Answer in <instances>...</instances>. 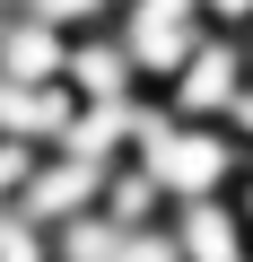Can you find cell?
Listing matches in <instances>:
<instances>
[{
    "mask_svg": "<svg viewBox=\"0 0 253 262\" xmlns=\"http://www.w3.org/2000/svg\"><path fill=\"white\" fill-rule=\"evenodd\" d=\"M0 262H53V236L18 210H0Z\"/></svg>",
    "mask_w": 253,
    "mask_h": 262,
    "instance_id": "obj_9",
    "label": "cell"
},
{
    "mask_svg": "<svg viewBox=\"0 0 253 262\" xmlns=\"http://www.w3.org/2000/svg\"><path fill=\"white\" fill-rule=\"evenodd\" d=\"M201 18L227 27V35H244V27H253V0H201Z\"/></svg>",
    "mask_w": 253,
    "mask_h": 262,
    "instance_id": "obj_11",
    "label": "cell"
},
{
    "mask_svg": "<svg viewBox=\"0 0 253 262\" xmlns=\"http://www.w3.org/2000/svg\"><path fill=\"white\" fill-rule=\"evenodd\" d=\"M166 236L183 262H253V236L236 219L227 192H201V201H166Z\"/></svg>",
    "mask_w": 253,
    "mask_h": 262,
    "instance_id": "obj_5",
    "label": "cell"
},
{
    "mask_svg": "<svg viewBox=\"0 0 253 262\" xmlns=\"http://www.w3.org/2000/svg\"><path fill=\"white\" fill-rule=\"evenodd\" d=\"M96 219H113V227H149V219H166V201H157V184H149L131 158H113V166H105V192H96Z\"/></svg>",
    "mask_w": 253,
    "mask_h": 262,
    "instance_id": "obj_8",
    "label": "cell"
},
{
    "mask_svg": "<svg viewBox=\"0 0 253 262\" xmlns=\"http://www.w3.org/2000/svg\"><path fill=\"white\" fill-rule=\"evenodd\" d=\"M61 122H70V88L61 79H0V140L53 149Z\"/></svg>",
    "mask_w": 253,
    "mask_h": 262,
    "instance_id": "obj_6",
    "label": "cell"
},
{
    "mask_svg": "<svg viewBox=\"0 0 253 262\" xmlns=\"http://www.w3.org/2000/svg\"><path fill=\"white\" fill-rule=\"evenodd\" d=\"M227 201H236V219H244V236H253V158H244V175L227 184Z\"/></svg>",
    "mask_w": 253,
    "mask_h": 262,
    "instance_id": "obj_13",
    "label": "cell"
},
{
    "mask_svg": "<svg viewBox=\"0 0 253 262\" xmlns=\"http://www.w3.org/2000/svg\"><path fill=\"white\" fill-rule=\"evenodd\" d=\"M227 131H236V149H244V158H253V88H244V96H236V114H227Z\"/></svg>",
    "mask_w": 253,
    "mask_h": 262,
    "instance_id": "obj_12",
    "label": "cell"
},
{
    "mask_svg": "<svg viewBox=\"0 0 253 262\" xmlns=\"http://www.w3.org/2000/svg\"><path fill=\"white\" fill-rule=\"evenodd\" d=\"M113 27V44L131 53V70H140V88H157L201 35H210V18H201V0H122V9L105 18Z\"/></svg>",
    "mask_w": 253,
    "mask_h": 262,
    "instance_id": "obj_3",
    "label": "cell"
},
{
    "mask_svg": "<svg viewBox=\"0 0 253 262\" xmlns=\"http://www.w3.org/2000/svg\"><path fill=\"white\" fill-rule=\"evenodd\" d=\"M236 44H244V70H253V27H244V35H236Z\"/></svg>",
    "mask_w": 253,
    "mask_h": 262,
    "instance_id": "obj_14",
    "label": "cell"
},
{
    "mask_svg": "<svg viewBox=\"0 0 253 262\" xmlns=\"http://www.w3.org/2000/svg\"><path fill=\"white\" fill-rule=\"evenodd\" d=\"M113 262H183V253H175L166 219H149V227H122V236H113Z\"/></svg>",
    "mask_w": 253,
    "mask_h": 262,
    "instance_id": "obj_10",
    "label": "cell"
},
{
    "mask_svg": "<svg viewBox=\"0 0 253 262\" xmlns=\"http://www.w3.org/2000/svg\"><path fill=\"white\" fill-rule=\"evenodd\" d=\"M61 53H70V35L53 18H35V9L0 18V79H61Z\"/></svg>",
    "mask_w": 253,
    "mask_h": 262,
    "instance_id": "obj_7",
    "label": "cell"
},
{
    "mask_svg": "<svg viewBox=\"0 0 253 262\" xmlns=\"http://www.w3.org/2000/svg\"><path fill=\"white\" fill-rule=\"evenodd\" d=\"M61 88H70V105H131V96H149L140 70H131V53L113 44V27L70 35V53H61Z\"/></svg>",
    "mask_w": 253,
    "mask_h": 262,
    "instance_id": "obj_4",
    "label": "cell"
},
{
    "mask_svg": "<svg viewBox=\"0 0 253 262\" xmlns=\"http://www.w3.org/2000/svg\"><path fill=\"white\" fill-rule=\"evenodd\" d=\"M131 166L157 184V201H201V192H227L244 175V149H236L227 122H175L149 88L140 131H131Z\"/></svg>",
    "mask_w": 253,
    "mask_h": 262,
    "instance_id": "obj_1",
    "label": "cell"
},
{
    "mask_svg": "<svg viewBox=\"0 0 253 262\" xmlns=\"http://www.w3.org/2000/svg\"><path fill=\"white\" fill-rule=\"evenodd\" d=\"M253 88V70H244V44L227 35V27H210L166 79H157V105L175 114V122H227L236 114V96Z\"/></svg>",
    "mask_w": 253,
    "mask_h": 262,
    "instance_id": "obj_2",
    "label": "cell"
}]
</instances>
